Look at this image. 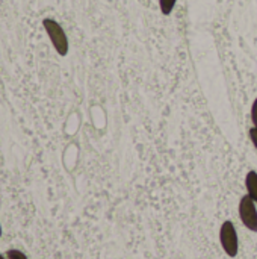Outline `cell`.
Instances as JSON below:
<instances>
[{
  "label": "cell",
  "mask_w": 257,
  "mask_h": 259,
  "mask_svg": "<svg viewBox=\"0 0 257 259\" xmlns=\"http://www.w3.org/2000/svg\"><path fill=\"white\" fill-rule=\"evenodd\" d=\"M42 26H44V30L47 32L50 42L55 47L56 53L61 56H65L68 53L70 44H68V38H67V33L62 29V26L53 18H44Z\"/></svg>",
  "instance_id": "1"
},
{
  "label": "cell",
  "mask_w": 257,
  "mask_h": 259,
  "mask_svg": "<svg viewBox=\"0 0 257 259\" xmlns=\"http://www.w3.org/2000/svg\"><path fill=\"white\" fill-rule=\"evenodd\" d=\"M220 243L226 252L227 256L230 258H235L238 256V252H239V240H238V234H236V229H235V225L232 222H224L221 225V229H220Z\"/></svg>",
  "instance_id": "2"
},
{
  "label": "cell",
  "mask_w": 257,
  "mask_h": 259,
  "mask_svg": "<svg viewBox=\"0 0 257 259\" xmlns=\"http://www.w3.org/2000/svg\"><path fill=\"white\" fill-rule=\"evenodd\" d=\"M239 219L248 231L257 232L256 202L248 194L239 200Z\"/></svg>",
  "instance_id": "3"
},
{
  "label": "cell",
  "mask_w": 257,
  "mask_h": 259,
  "mask_svg": "<svg viewBox=\"0 0 257 259\" xmlns=\"http://www.w3.org/2000/svg\"><path fill=\"white\" fill-rule=\"evenodd\" d=\"M245 187H247V194L257 203V171L251 170L245 176Z\"/></svg>",
  "instance_id": "4"
},
{
  "label": "cell",
  "mask_w": 257,
  "mask_h": 259,
  "mask_svg": "<svg viewBox=\"0 0 257 259\" xmlns=\"http://www.w3.org/2000/svg\"><path fill=\"white\" fill-rule=\"evenodd\" d=\"M177 0H159V9L164 15H170L176 8Z\"/></svg>",
  "instance_id": "5"
},
{
  "label": "cell",
  "mask_w": 257,
  "mask_h": 259,
  "mask_svg": "<svg viewBox=\"0 0 257 259\" xmlns=\"http://www.w3.org/2000/svg\"><path fill=\"white\" fill-rule=\"evenodd\" d=\"M6 258L8 259H27V256H26L23 252L17 250V249H11V250H8V252H6Z\"/></svg>",
  "instance_id": "6"
},
{
  "label": "cell",
  "mask_w": 257,
  "mask_h": 259,
  "mask_svg": "<svg viewBox=\"0 0 257 259\" xmlns=\"http://www.w3.org/2000/svg\"><path fill=\"white\" fill-rule=\"evenodd\" d=\"M251 121H253V126L257 127V97L253 100V105H251Z\"/></svg>",
  "instance_id": "7"
},
{
  "label": "cell",
  "mask_w": 257,
  "mask_h": 259,
  "mask_svg": "<svg viewBox=\"0 0 257 259\" xmlns=\"http://www.w3.org/2000/svg\"><path fill=\"white\" fill-rule=\"evenodd\" d=\"M248 137H250V140H251V143H253V146H254V149L257 150V127H251L250 131H248Z\"/></svg>",
  "instance_id": "8"
},
{
  "label": "cell",
  "mask_w": 257,
  "mask_h": 259,
  "mask_svg": "<svg viewBox=\"0 0 257 259\" xmlns=\"http://www.w3.org/2000/svg\"><path fill=\"white\" fill-rule=\"evenodd\" d=\"M0 259H5V256H3V255H0Z\"/></svg>",
  "instance_id": "9"
},
{
  "label": "cell",
  "mask_w": 257,
  "mask_h": 259,
  "mask_svg": "<svg viewBox=\"0 0 257 259\" xmlns=\"http://www.w3.org/2000/svg\"><path fill=\"white\" fill-rule=\"evenodd\" d=\"M0 237H2V226H0Z\"/></svg>",
  "instance_id": "10"
}]
</instances>
